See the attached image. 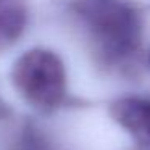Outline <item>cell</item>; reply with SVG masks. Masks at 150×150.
<instances>
[{"mask_svg": "<svg viewBox=\"0 0 150 150\" xmlns=\"http://www.w3.org/2000/svg\"><path fill=\"white\" fill-rule=\"evenodd\" d=\"M28 13L20 0H0V50L13 45L26 29Z\"/></svg>", "mask_w": 150, "mask_h": 150, "instance_id": "obj_4", "label": "cell"}, {"mask_svg": "<svg viewBox=\"0 0 150 150\" xmlns=\"http://www.w3.org/2000/svg\"><path fill=\"white\" fill-rule=\"evenodd\" d=\"M10 79L20 98L40 115L55 113L66 98L68 76L58 53L44 47L23 52L13 62Z\"/></svg>", "mask_w": 150, "mask_h": 150, "instance_id": "obj_2", "label": "cell"}, {"mask_svg": "<svg viewBox=\"0 0 150 150\" xmlns=\"http://www.w3.org/2000/svg\"><path fill=\"white\" fill-rule=\"evenodd\" d=\"M16 150H49V142L45 136L36 127H26L18 137Z\"/></svg>", "mask_w": 150, "mask_h": 150, "instance_id": "obj_5", "label": "cell"}, {"mask_svg": "<svg viewBox=\"0 0 150 150\" xmlns=\"http://www.w3.org/2000/svg\"><path fill=\"white\" fill-rule=\"evenodd\" d=\"M5 115H7V107H5V102L0 97V116H5Z\"/></svg>", "mask_w": 150, "mask_h": 150, "instance_id": "obj_6", "label": "cell"}, {"mask_svg": "<svg viewBox=\"0 0 150 150\" xmlns=\"http://www.w3.org/2000/svg\"><path fill=\"white\" fill-rule=\"evenodd\" d=\"M147 62H149V65H150V50H149V55H147Z\"/></svg>", "mask_w": 150, "mask_h": 150, "instance_id": "obj_7", "label": "cell"}, {"mask_svg": "<svg viewBox=\"0 0 150 150\" xmlns=\"http://www.w3.org/2000/svg\"><path fill=\"white\" fill-rule=\"evenodd\" d=\"M71 11L98 65L123 69L132 63L142 42V21L129 0H71Z\"/></svg>", "mask_w": 150, "mask_h": 150, "instance_id": "obj_1", "label": "cell"}, {"mask_svg": "<svg viewBox=\"0 0 150 150\" xmlns=\"http://www.w3.org/2000/svg\"><path fill=\"white\" fill-rule=\"evenodd\" d=\"M110 115L137 142L150 145V100L144 97H121L110 105Z\"/></svg>", "mask_w": 150, "mask_h": 150, "instance_id": "obj_3", "label": "cell"}]
</instances>
